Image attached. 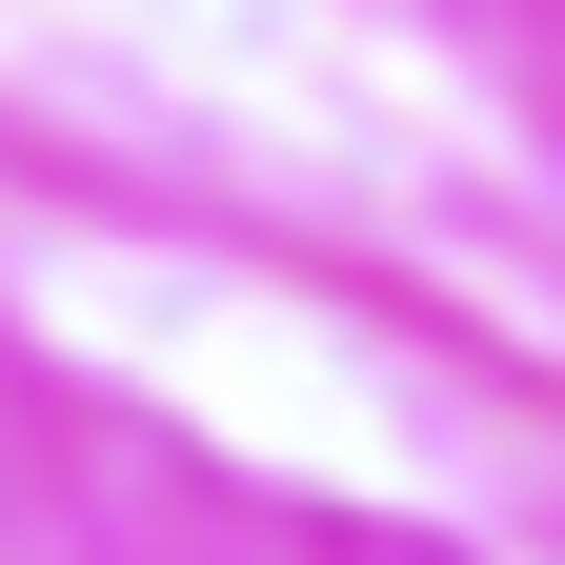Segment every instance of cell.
Here are the masks:
<instances>
[]
</instances>
